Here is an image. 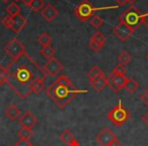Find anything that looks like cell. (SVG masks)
Listing matches in <instances>:
<instances>
[{
	"instance_id": "obj_16",
	"label": "cell",
	"mask_w": 148,
	"mask_h": 146,
	"mask_svg": "<svg viewBox=\"0 0 148 146\" xmlns=\"http://www.w3.org/2000/svg\"><path fill=\"white\" fill-rule=\"evenodd\" d=\"M109 79H111V80L115 83L116 86L121 90L122 88H124V86H125V84H126V81H127L128 78L126 77V75H116L112 73L109 76Z\"/></svg>"
},
{
	"instance_id": "obj_33",
	"label": "cell",
	"mask_w": 148,
	"mask_h": 146,
	"mask_svg": "<svg viewBox=\"0 0 148 146\" xmlns=\"http://www.w3.org/2000/svg\"><path fill=\"white\" fill-rule=\"evenodd\" d=\"M108 86H109L110 88H111L112 90H113L115 93H119V91H120V89L118 88L117 86H116L115 83H114L113 81L111 80V79H109V77H108Z\"/></svg>"
},
{
	"instance_id": "obj_30",
	"label": "cell",
	"mask_w": 148,
	"mask_h": 146,
	"mask_svg": "<svg viewBox=\"0 0 148 146\" xmlns=\"http://www.w3.org/2000/svg\"><path fill=\"white\" fill-rule=\"evenodd\" d=\"M91 38H92V39H95L97 42H99V44H101L103 46L105 45L106 41H107V39H106V37L103 36V34L101 33V32H95Z\"/></svg>"
},
{
	"instance_id": "obj_5",
	"label": "cell",
	"mask_w": 148,
	"mask_h": 146,
	"mask_svg": "<svg viewBox=\"0 0 148 146\" xmlns=\"http://www.w3.org/2000/svg\"><path fill=\"white\" fill-rule=\"evenodd\" d=\"M108 119L112 122V124L117 127H121L123 126L126 122L129 120L130 118V113L123 105H122V101H120L118 103L117 106L113 108L111 111L108 113Z\"/></svg>"
},
{
	"instance_id": "obj_19",
	"label": "cell",
	"mask_w": 148,
	"mask_h": 146,
	"mask_svg": "<svg viewBox=\"0 0 148 146\" xmlns=\"http://www.w3.org/2000/svg\"><path fill=\"white\" fill-rule=\"evenodd\" d=\"M124 88H125L128 93L132 95V93L137 91V89L139 88V84H138V82L134 78H128L127 81H126V84H125V86H124Z\"/></svg>"
},
{
	"instance_id": "obj_28",
	"label": "cell",
	"mask_w": 148,
	"mask_h": 146,
	"mask_svg": "<svg viewBox=\"0 0 148 146\" xmlns=\"http://www.w3.org/2000/svg\"><path fill=\"white\" fill-rule=\"evenodd\" d=\"M131 56L129 55V53H127V52H122L121 54L119 55V57H118V60H119L120 64H122V65H126V64H128L130 61H131Z\"/></svg>"
},
{
	"instance_id": "obj_11",
	"label": "cell",
	"mask_w": 148,
	"mask_h": 146,
	"mask_svg": "<svg viewBox=\"0 0 148 146\" xmlns=\"http://www.w3.org/2000/svg\"><path fill=\"white\" fill-rule=\"evenodd\" d=\"M41 13H42V16H43L46 21L50 23V21H53L54 19L58 16L59 11H58V9L56 8L54 5L49 3V4L44 6V8L41 10Z\"/></svg>"
},
{
	"instance_id": "obj_38",
	"label": "cell",
	"mask_w": 148,
	"mask_h": 146,
	"mask_svg": "<svg viewBox=\"0 0 148 146\" xmlns=\"http://www.w3.org/2000/svg\"><path fill=\"white\" fill-rule=\"evenodd\" d=\"M21 1H23V2L25 3V5H27V6H29V5H31V3L33 2L34 0H21Z\"/></svg>"
},
{
	"instance_id": "obj_39",
	"label": "cell",
	"mask_w": 148,
	"mask_h": 146,
	"mask_svg": "<svg viewBox=\"0 0 148 146\" xmlns=\"http://www.w3.org/2000/svg\"><path fill=\"white\" fill-rule=\"evenodd\" d=\"M128 3H130V5H134V3L137 1V0H127Z\"/></svg>"
},
{
	"instance_id": "obj_36",
	"label": "cell",
	"mask_w": 148,
	"mask_h": 146,
	"mask_svg": "<svg viewBox=\"0 0 148 146\" xmlns=\"http://www.w3.org/2000/svg\"><path fill=\"white\" fill-rule=\"evenodd\" d=\"M141 120H142V122H143V123L145 124V125L148 126V112H146V113L144 114L143 116H142Z\"/></svg>"
},
{
	"instance_id": "obj_35",
	"label": "cell",
	"mask_w": 148,
	"mask_h": 146,
	"mask_svg": "<svg viewBox=\"0 0 148 146\" xmlns=\"http://www.w3.org/2000/svg\"><path fill=\"white\" fill-rule=\"evenodd\" d=\"M141 23H142V25H144L148 29V11L145 13H142Z\"/></svg>"
},
{
	"instance_id": "obj_41",
	"label": "cell",
	"mask_w": 148,
	"mask_h": 146,
	"mask_svg": "<svg viewBox=\"0 0 148 146\" xmlns=\"http://www.w3.org/2000/svg\"><path fill=\"white\" fill-rule=\"evenodd\" d=\"M146 59H147V61H148V55H147V56H146Z\"/></svg>"
},
{
	"instance_id": "obj_31",
	"label": "cell",
	"mask_w": 148,
	"mask_h": 146,
	"mask_svg": "<svg viewBox=\"0 0 148 146\" xmlns=\"http://www.w3.org/2000/svg\"><path fill=\"white\" fill-rule=\"evenodd\" d=\"M1 23L3 25V27H5L6 29H11V25H12V17L9 16V15H7V16H5L4 19L1 21Z\"/></svg>"
},
{
	"instance_id": "obj_24",
	"label": "cell",
	"mask_w": 148,
	"mask_h": 146,
	"mask_svg": "<svg viewBox=\"0 0 148 146\" xmlns=\"http://www.w3.org/2000/svg\"><path fill=\"white\" fill-rule=\"evenodd\" d=\"M9 77V73L7 71L6 67L0 65V85H3L7 82V79Z\"/></svg>"
},
{
	"instance_id": "obj_8",
	"label": "cell",
	"mask_w": 148,
	"mask_h": 146,
	"mask_svg": "<svg viewBox=\"0 0 148 146\" xmlns=\"http://www.w3.org/2000/svg\"><path fill=\"white\" fill-rule=\"evenodd\" d=\"M134 29H130L129 27H127L124 23H119L113 29V33L120 41L122 42H126L127 40H129L132 37V35L134 34Z\"/></svg>"
},
{
	"instance_id": "obj_12",
	"label": "cell",
	"mask_w": 148,
	"mask_h": 146,
	"mask_svg": "<svg viewBox=\"0 0 148 146\" xmlns=\"http://www.w3.org/2000/svg\"><path fill=\"white\" fill-rule=\"evenodd\" d=\"M27 19L23 16L21 14H17L15 16L12 17V25H11V31H13V33L17 34L21 31H23L27 25Z\"/></svg>"
},
{
	"instance_id": "obj_37",
	"label": "cell",
	"mask_w": 148,
	"mask_h": 146,
	"mask_svg": "<svg viewBox=\"0 0 148 146\" xmlns=\"http://www.w3.org/2000/svg\"><path fill=\"white\" fill-rule=\"evenodd\" d=\"M116 2L118 3L119 5H121V6H123V5H125L126 3H128L127 0H115Z\"/></svg>"
},
{
	"instance_id": "obj_17",
	"label": "cell",
	"mask_w": 148,
	"mask_h": 146,
	"mask_svg": "<svg viewBox=\"0 0 148 146\" xmlns=\"http://www.w3.org/2000/svg\"><path fill=\"white\" fill-rule=\"evenodd\" d=\"M32 93H35L36 95H39L45 89V79L43 78H38L32 82L31 84Z\"/></svg>"
},
{
	"instance_id": "obj_20",
	"label": "cell",
	"mask_w": 148,
	"mask_h": 146,
	"mask_svg": "<svg viewBox=\"0 0 148 146\" xmlns=\"http://www.w3.org/2000/svg\"><path fill=\"white\" fill-rule=\"evenodd\" d=\"M21 8L16 2H11L8 6L6 7V12L9 16L13 17L17 14H21Z\"/></svg>"
},
{
	"instance_id": "obj_29",
	"label": "cell",
	"mask_w": 148,
	"mask_h": 146,
	"mask_svg": "<svg viewBox=\"0 0 148 146\" xmlns=\"http://www.w3.org/2000/svg\"><path fill=\"white\" fill-rule=\"evenodd\" d=\"M126 73H127V69H126L125 65H122V64H118V65L113 69V74L126 75Z\"/></svg>"
},
{
	"instance_id": "obj_15",
	"label": "cell",
	"mask_w": 148,
	"mask_h": 146,
	"mask_svg": "<svg viewBox=\"0 0 148 146\" xmlns=\"http://www.w3.org/2000/svg\"><path fill=\"white\" fill-rule=\"evenodd\" d=\"M89 84L97 91H101L106 86H108V77L105 74L103 76L99 77V78L95 79V80L89 81Z\"/></svg>"
},
{
	"instance_id": "obj_42",
	"label": "cell",
	"mask_w": 148,
	"mask_h": 146,
	"mask_svg": "<svg viewBox=\"0 0 148 146\" xmlns=\"http://www.w3.org/2000/svg\"><path fill=\"white\" fill-rule=\"evenodd\" d=\"M52 146H55V145H52Z\"/></svg>"
},
{
	"instance_id": "obj_18",
	"label": "cell",
	"mask_w": 148,
	"mask_h": 146,
	"mask_svg": "<svg viewBox=\"0 0 148 146\" xmlns=\"http://www.w3.org/2000/svg\"><path fill=\"white\" fill-rule=\"evenodd\" d=\"M105 75V72L97 66H93L88 72H87V78H88L89 81L95 80V79L99 78V77L103 76Z\"/></svg>"
},
{
	"instance_id": "obj_14",
	"label": "cell",
	"mask_w": 148,
	"mask_h": 146,
	"mask_svg": "<svg viewBox=\"0 0 148 146\" xmlns=\"http://www.w3.org/2000/svg\"><path fill=\"white\" fill-rule=\"evenodd\" d=\"M5 115L11 121L18 120L21 116V112L15 105H9L5 110Z\"/></svg>"
},
{
	"instance_id": "obj_25",
	"label": "cell",
	"mask_w": 148,
	"mask_h": 146,
	"mask_svg": "<svg viewBox=\"0 0 148 146\" xmlns=\"http://www.w3.org/2000/svg\"><path fill=\"white\" fill-rule=\"evenodd\" d=\"M44 6H45V3L43 0H34L29 7L34 11H41Z\"/></svg>"
},
{
	"instance_id": "obj_10",
	"label": "cell",
	"mask_w": 148,
	"mask_h": 146,
	"mask_svg": "<svg viewBox=\"0 0 148 146\" xmlns=\"http://www.w3.org/2000/svg\"><path fill=\"white\" fill-rule=\"evenodd\" d=\"M116 138H117V136L109 128H106V129H103V131H101L97 135V141L101 146H109Z\"/></svg>"
},
{
	"instance_id": "obj_21",
	"label": "cell",
	"mask_w": 148,
	"mask_h": 146,
	"mask_svg": "<svg viewBox=\"0 0 148 146\" xmlns=\"http://www.w3.org/2000/svg\"><path fill=\"white\" fill-rule=\"evenodd\" d=\"M41 55L43 56L44 58H46L47 60L51 59V58L54 57V54H55V49L53 47L50 46H45V47H42L41 49Z\"/></svg>"
},
{
	"instance_id": "obj_26",
	"label": "cell",
	"mask_w": 148,
	"mask_h": 146,
	"mask_svg": "<svg viewBox=\"0 0 148 146\" xmlns=\"http://www.w3.org/2000/svg\"><path fill=\"white\" fill-rule=\"evenodd\" d=\"M103 21H103L101 16H99V15H93L90 19V25H92L93 27H95V29H99V27L103 25Z\"/></svg>"
},
{
	"instance_id": "obj_3",
	"label": "cell",
	"mask_w": 148,
	"mask_h": 146,
	"mask_svg": "<svg viewBox=\"0 0 148 146\" xmlns=\"http://www.w3.org/2000/svg\"><path fill=\"white\" fill-rule=\"evenodd\" d=\"M110 8H117V6H107V7H95L88 0H82L75 8H74V13L76 17L82 23H85L88 19H90L91 16H93V13L95 11L105 10V9Z\"/></svg>"
},
{
	"instance_id": "obj_32",
	"label": "cell",
	"mask_w": 148,
	"mask_h": 146,
	"mask_svg": "<svg viewBox=\"0 0 148 146\" xmlns=\"http://www.w3.org/2000/svg\"><path fill=\"white\" fill-rule=\"evenodd\" d=\"M13 146H34L31 143L29 140H25V139H19L13 144Z\"/></svg>"
},
{
	"instance_id": "obj_4",
	"label": "cell",
	"mask_w": 148,
	"mask_h": 146,
	"mask_svg": "<svg viewBox=\"0 0 148 146\" xmlns=\"http://www.w3.org/2000/svg\"><path fill=\"white\" fill-rule=\"evenodd\" d=\"M142 19V12L138 8H136L134 5H131L121 16L119 17V21L121 23H124L127 27H129L130 29H136L140 27V25H142L141 23Z\"/></svg>"
},
{
	"instance_id": "obj_27",
	"label": "cell",
	"mask_w": 148,
	"mask_h": 146,
	"mask_svg": "<svg viewBox=\"0 0 148 146\" xmlns=\"http://www.w3.org/2000/svg\"><path fill=\"white\" fill-rule=\"evenodd\" d=\"M88 46H89V48H90V49L92 50L93 52H99L101 49H103V47L101 44H99V42H97L95 39H92V38H90V39H89Z\"/></svg>"
},
{
	"instance_id": "obj_2",
	"label": "cell",
	"mask_w": 148,
	"mask_h": 146,
	"mask_svg": "<svg viewBox=\"0 0 148 146\" xmlns=\"http://www.w3.org/2000/svg\"><path fill=\"white\" fill-rule=\"evenodd\" d=\"M86 90H81L74 86L66 75L62 74L46 89V95L61 110L65 109L79 93H86Z\"/></svg>"
},
{
	"instance_id": "obj_34",
	"label": "cell",
	"mask_w": 148,
	"mask_h": 146,
	"mask_svg": "<svg viewBox=\"0 0 148 146\" xmlns=\"http://www.w3.org/2000/svg\"><path fill=\"white\" fill-rule=\"evenodd\" d=\"M140 99H141V101L148 107V89H146V90L140 95Z\"/></svg>"
},
{
	"instance_id": "obj_1",
	"label": "cell",
	"mask_w": 148,
	"mask_h": 146,
	"mask_svg": "<svg viewBox=\"0 0 148 146\" xmlns=\"http://www.w3.org/2000/svg\"><path fill=\"white\" fill-rule=\"evenodd\" d=\"M9 73L7 84L21 99H25L32 93L31 84L35 79H46L47 73L27 53L6 66Z\"/></svg>"
},
{
	"instance_id": "obj_40",
	"label": "cell",
	"mask_w": 148,
	"mask_h": 146,
	"mask_svg": "<svg viewBox=\"0 0 148 146\" xmlns=\"http://www.w3.org/2000/svg\"><path fill=\"white\" fill-rule=\"evenodd\" d=\"M2 1H3V2H8L9 0H2Z\"/></svg>"
},
{
	"instance_id": "obj_9",
	"label": "cell",
	"mask_w": 148,
	"mask_h": 146,
	"mask_svg": "<svg viewBox=\"0 0 148 146\" xmlns=\"http://www.w3.org/2000/svg\"><path fill=\"white\" fill-rule=\"evenodd\" d=\"M18 123L21 127L33 129V128L37 125L38 119L31 111H25L18 119Z\"/></svg>"
},
{
	"instance_id": "obj_23",
	"label": "cell",
	"mask_w": 148,
	"mask_h": 146,
	"mask_svg": "<svg viewBox=\"0 0 148 146\" xmlns=\"http://www.w3.org/2000/svg\"><path fill=\"white\" fill-rule=\"evenodd\" d=\"M38 43H39L42 47L50 46L52 43V38L50 37L47 33H43L42 35H40L39 37H38Z\"/></svg>"
},
{
	"instance_id": "obj_7",
	"label": "cell",
	"mask_w": 148,
	"mask_h": 146,
	"mask_svg": "<svg viewBox=\"0 0 148 146\" xmlns=\"http://www.w3.org/2000/svg\"><path fill=\"white\" fill-rule=\"evenodd\" d=\"M43 69L45 70V72L47 73V75H50L52 77L58 76L60 72L63 69V65L61 64V62L58 61L55 57L51 58V59L47 60V62L44 65Z\"/></svg>"
},
{
	"instance_id": "obj_22",
	"label": "cell",
	"mask_w": 148,
	"mask_h": 146,
	"mask_svg": "<svg viewBox=\"0 0 148 146\" xmlns=\"http://www.w3.org/2000/svg\"><path fill=\"white\" fill-rule=\"evenodd\" d=\"M17 134H18L21 139H25V140H29L34 136L33 130L29 129V128H23V127H21V129L18 130Z\"/></svg>"
},
{
	"instance_id": "obj_6",
	"label": "cell",
	"mask_w": 148,
	"mask_h": 146,
	"mask_svg": "<svg viewBox=\"0 0 148 146\" xmlns=\"http://www.w3.org/2000/svg\"><path fill=\"white\" fill-rule=\"evenodd\" d=\"M4 50H5V53H6L12 60L18 59L23 54L27 53L25 47L16 39V38L11 39L10 41L7 43V45L5 46Z\"/></svg>"
},
{
	"instance_id": "obj_13",
	"label": "cell",
	"mask_w": 148,
	"mask_h": 146,
	"mask_svg": "<svg viewBox=\"0 0 148 146\" xmlns=\"http://www.w3.org/2000/svg\"><path fill=\"white\" fill-rule=\"evenodd\" d=\"M60 139L69 146H79V143L77 142L76 138L74 137V135L70 130H64L60 134Z\"/></svg>"
}]
</instances>
